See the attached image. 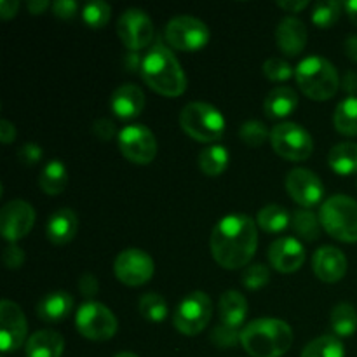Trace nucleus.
<instances>
[{
  "instance_id": "obj_1",
  "label": "nucleus",
  "mask_w": 357,
  "mask_h": 357,
  "mask_svg": "<svg viewBox=\"0 0 357 357\" xmlns=\"http://www.w3.org/2000/svg\"><path fill=\"white\" fill-rule=\"evenodd\" d=\"M209 246L220 267L229 271L246 267L258 248L257 223L248 215L223 216L213 229Z\"/></svg>"
},
{
  "instance_id": "obj_2",
  "label": "nucleus",
  "mask_w": 357,
  "mask_h": 357,
  "mask_svg": "<svg viewBox=\"0 0 357 357\" xmlns=\"http://www.w3.org/2000/svg\"><path fill=\"white\" fill-rule=\"evenodd\" d=\"M142 77L146 86L160 96L176 98L187 89V75L176 56L162 44H157L143 56Z\"/></svg>"
},
{
  "instance_id": "obj_3",
  "label": "nucleus",
  "mask_w": 357,
  "mask_h": 357,
  "mask_svg": "<svg viewBox=\"0 0 357 357\" xmlns=\"http://www.w3.org/2000/svg\"><path fill=\"white\" fill-rule=\"evenodd\" d=\"M241 345L251 357H282L293 345V330L275 317H260L246 324Z\"/></svg>"
},
{
  "instance_id": "obj_4",
  "label": "nucleus",
  "mask_w": 357,
  "mask_h": 357,
  "mask_svg": "<svg viewBox=\"0 0 357 357\" xmlns=\"http://www.w3.org/2000/svg\"><path fill=\"white\" fill-rule=\"evenodd\" d=\"M295 79L302 93L314 101H328L337 94L340 77L337 68L323 56H307L298 63Z\"/></svg>"
},
{
  "instance_id": "obj_5",
  "label": "nucleus",
  "mask_w": 357,
  "mask_h": 357,
  "mask_svg": "<svg viewBox=\"0 0 357 357\" xmlns=\"http://www.w3.org/2000/svg\"><path fill=\"white\" fill-rule=\"evenodd\" d=\"M323 229L342 243H357V201L344 194L331 195L319 211Z\"/></svg>"
},
{
  "instance_id": "obj_6",
  "label": "nucleus",
  "mask_w": 357,
  "mask_h": 357,
  "mask_svg": "<svg viewBox=\"0 0 357 357\" xmlns=\"http://www.w3.org/2000/svg\"><path fill=\"white\" fill-rule=\"evenodd\" d=\"M180 126L195 142L213 143L225 132V117L213 105L194 101L181 110Z\"/></svg>"
},
{
  "instance_id": "obj_7",
  "label": "nucleus",
  "mask_w": 357,
  "mask_h": 357,
  "mask_svg": "<svg viewBox=\"0 0 357 357\" xmlns=\"http://www.w3.org/2000/svg\"><path fill=\"white\" fill-rule=\"evenodd\" d=\"M213 316V302L209 295H206L201 289L188 293L178 303L176 310L173 314L174 328L181 335L187 337H195L201 331L206 330Z\"/></svg>"
},
{
  "instance_id": "obj_8",
  "label": "nucleus",
  "mask_w": 357,
  "mask_h": 357,
  "mask_svg": "<svg viewBox=\"0 0 357 357\" xmlns=\"http://www.w3.org/2000/svg\"><path fill=\"white\" fill-rule=\"evenodd\" d=\"M271 143L279 157L302 162L312 155L314 142L310 132L296 122H282L271 131Z\"/></svg>"
},
{
  "instance_id": "obj_9",
  "label": "nucleus",
  "mask_w": 357,
  "mask_h": 357,
  "mask_svg": "<svg viewBox=\"0 0 357 357\" xmlns=\"http://www.w3.org/2000/svg\"><path fill=\"white\" fill-rule=\"evenodd\" d=\"M75 324L84 338L93 342L110 340L117 333V317L100 302H86L79 307L75 316Z\"/></svg>"
},
{
  "instance_id": "obj_10",
  "label": "nucleus",
  "mask_w": 357,
  "mask_h": 357,
  "mask_svg": "<svg viewBox=\"0 0 357 357\" xmlns=\"http://www.w3.org/2000/svg\"><path fill=\"white\" fill-rule=\"evenodd\" d=\"M164 37L178 51H199L211 38L208 24L194 16H176L164 28Z\"/></svg>"
},
{
  "instance_id": "obj_11",
  "label": "nucleus",
  "mask_w": 357,
  "mask_h": 357,
  "mask_svg": "<svg viewBox=\"0 0 357 357\" xmlns=\"http://www.w3.org/2000/svg\"><path fill=\"white\" fill-rule=\"evenodd\" d=\"M114 272L115 278L122 284L136 288V286L146 284L153 278L155 264L146 251L138 250V248H128L115 258Z\"/></svg>"
},
{
  "instance_id": "obj_12",
  "label": "nucleus",
  "mask_w": 357,
  "mask_h": 357,
  "mask_svg": "<svg viewBox=\"0 0 357 357\" xmlns=\"http://www.w3.org/2000/svg\"><path fill=\"white\" fill-rule=\"evenodd\" d=\"M119 149L128 160L146 166L157 155L155 135L143 124L126 126L119 132Z\"/></svg>"
},
{
  "instance_id": "obj_13",
  "label": "nucleus",
  "mask_w": 357,
  "mask_h": 357,
  "mask_svg": "<svg viewBox=\"0 0 357 357\" xmlns=\"http://www.w3.org/2000/svg\"><path fill=\"white\" fill-rule=\"evenodd\" d=\"M117 33L122 44L131 52L149 47L153 40V23L149 14L142 9H128L117 21Z\"/></svg>"
},
{
  "instance_id": "obj_14",
  "label": "nucleus",
  "mask_w": 357,
  "mask_h": 357,
  "mask_svg": "<svg viewBox=\"0 0 357 357\" xmlns=\"http://www.w3.org/2000/svg\"><path fill=\"white\" fill-rule=\"evenodd\" d=\"M35 223V209L26 201L14 199L0 211V232L6 241L16 244L30 234Z\"/></svg>"
},
{
  "instance_id": "obj_15",
  "label": "nucleus",
  "mask_w": 357,
  "mask_h": 357,
  "mask_svg": "<svg viewBox=\"0 0 357 357\" xmlns=\"http://www.w3.org/2000/svg\"><path fill=\"white\" fill-rule=\"evenodd\" d=\"M28 335L26 317L17 303L10 300L0 302V347L3 354L17 351Z\"/></svg>"
},
{
  "instance_id": "obj_16",
  "label": "nucleus",
  "mask_w": 357,
  "mask_h": 357,
  "mask_svg": "<svg viewBox=\"0 0 357 357\" xmlns=\"http://www.w3.org/2000/svg\"><path fill=\"white\" fill-rule=\"evenodd\" d=\"M286 190L296 204L305 209L316 208L324 197V185L321 178L303 167L289 171L286 176Z\"/></svg>"
},
{
  "instance_id": "obj_17",
  "label": "nucleus",
  "mask_w": 357,
  "mask_h": 357,
  "mask_svg": "<svg viewBox=\"0 0 357 357\" xmlns=\"http://www.w3.org/2000/svg\"><path fill=\"white\" fill-rule=\"evenodd\" d=\"M268 261L275 271L291 274L305 261V248L296 237H279L268 248Z\"/></svg>"
},
{
  "instance_id": "obj_18",
  "label": "nucleus",
  "mask_w": 357,
  "mask_h": 357,
  "mask_svg": "<svg viewBox=\"0 0 357 357\" xmlns=\"http://www.w3.org/2000/svg\"><path fill=\"white\" fill-rule=\"evenodd\" d=\"M312 268L323 282H338L347 274V258L338 248L321 246L312 257Z\"/></svg>"
},
{
  "instance_id": "obj_19",
  "label": "nucleus",
  "mask_w": 357,
  "mask_h": 357,
  "mask_svg": "<svg viewBox=\"0 0 357 357\" xmlns=\"http://www.w3.org/2000/svg\"><path fill=\"white\" fill-rule=\"evenodd\" d=\"M309 31L303 21L295 16H286L275 28V42L284 56H298L305 49Z\"/></svg>"
},
{
  "instance_id": "obj_20",
  "label": "nucleus",
  "mask_w": 357,
  "mask_h": 357,
  "mask_svg": "<svg viewBox=\"0 0 357 357\" xmlns=\"http://www.w3.org/2000/svg\"><path fill=\"white\" fill-rule=\"evenodd\" d=\"M110 108L119 119L124 121L138 117L145 108V93L136 84H122L112 93Z\"/></svg>"
},
{
  "instance_id": "obj_21",
  "label": "nucleus",
  "mask_w": 357,
  "mask_h": 357,
  "mask_svg": "<svg viewBox=\"0 0 357 357\" xmlns=\"http://www.w3.org/2000/svg\"><path fill=\"white\" fill-rule=\"evenodd\" d=\"M77 230H79V218L75 211L70 208H61L52 213L51 218L47 220L45 236L56 246H65L72 243L73 237L77 236Z\"/></svg>"
},
{
  "instance_id": "obj_22",
  "label": "nucleus",
  "mask_w": 357,
  "mask_h": 357,
  "mask_svg": "<svg viewBox=\"0 0 357 357\" xmlns=\"http://www.w3.org/2000/svg\"><path fill=\"white\" fill-rule=\"evenodd\" d=\"M73 309V296L70 293L58 289V291H51L37 303V316L40 317L44 323L56 324L63 323L66 317L72 314Z\"/></svg>"
},
{
  "instance_id": "obj_23",
  "label": "nucleus",
  "mask_w": 357,
  "mask_h": 357,
  "mask_svg": "<svg viewBox=\"0 0 357 357\" xmlns=\"http://www.w3.org/2000/svg\"><path fill=\"white\" fill-rule=\"evenodd\" d=\"M298 107V94L289 86H278L267 94L264 110L268 119H284L291 115Z\"/></svg>"
},
{
  "instance_id": "obj_24",
  "label": "nucleus",
  "mask_w": 357,
  "mask_h": 357,
  "mask_svg": "<svg viewBox=\"0 0 357 357\" xmlns=\"http://www.w3.org/2000/svg\"><path fill=\"white\" fill-rule=\"evenodd\" d=\"M65 340L58 331L40 330L26 342V357H61Z\"/></svg>"
},
{
  "instance_id": "obj_25",
  "label": "nucleus",
  "mask_w": 357,
  "mask_h": 357,
  "mask_svg": "<svg viewBox=\"0 0 357 357\" xmlns=\"http://www.w3.org/2000/svg\"><path fill=\"white\" fill-rule=\"evenodd\" d=\"M218 314L222 324L232 328H241L248 317V300L239 291L223 293L218 303Z\"/></svg>"
},
{
  "instance_id": "obj_26",
  "label": "nucleus",
  "mask_w": 357,
  "mask_h": 357,
  "mask_svg": "<svg viewBox=\"0 0 357 357\" xmlns=\"http://www.w3.org/2000/svg\"><path fill=\"white\" fill-rule=\"evenodd\" d=\"M328 164L342 176L357 173V143L344 142L335 145L328 153Z\"/></svg>"
},
{
  "instance_id": "obj_27",
  "label": "nucleus",
  "mask_w": 357,
  "mask_h": 357,
  "mask_svg": "<svg viewBox=\"0 0 357 357\" xmlns=\"http://www.w3.org/2000/svg\"><path fill=\"white\" fill-rule=\"evenodd\" d=\"M38 185L47 195H58L68 185V171L61 160H51L45 164L38 176Z\"/></svg>"
},
{
  "instance_id": "obj_28",
  "label": "nucleus",
  "mask_w": 357,
  "mask_h": 357,
  "mask_svg": "<svg viewBox=\"0 0 357 357\" xmlns=\"http://www.w3.org/2000/svg\"><path fill=\"white\" fill-rule=\"evenodd\" d=\"M257 223L261 230L268 234H279L286 230L291 223V215L284 206L268 204L260 209L257 216Z\"/></svg>"
},
{
  "instance_id": "obj_29",
  "label": "nucleus",
  "mask_w": 357,
  "mask_h": 357,
  "mask_svg": "<svg viewBox=\"0 0 357 357\" xmlns=\"http://www.w3.org/2000/svg\"><path fill=\"white\" fill-rule=\"evenodd\" d=\"M331 330L335 331L337 337L347 338L357 331V310L352 303L342 302L333 307L331 310Z\"/></svg>"
},
{
  "instance_id": "obj_30",
  "label": "nucleus",
  "mask_w": 357,
  "mask_h": 357,
  "mask_svg": "<svg viewBox=\"0 0 357 357\" xmlns=\"http://www.w3.org/2000/svg\"><path fill=\"white\" fill-rule=\"evenodd\" d=\"M291 227L298 237H302L307 243L317 241L321 234V218L312 209L300 208L291 215Z\"/></svg>"
},
{
  "instance_id": "obj_31",
  "label": "nucleus",
  "mask_w": 357,
  "mask_h": 357,
  "mask_svg": "<svg viewBox=\"0 0 357 357\" xmlns=\"http://www.w3.org/2000/svg\"><path fill=\"white\" fill-rule=\"evenodd\" d=\"M333 124L340 135H357V96H347L338 103L333 115Z\"/></svg>"
},
{
  "instance_id": "obj_32",
  "label": "nucleus",
  "mask_w": 357,
  "mask_h": 357,
  "mask_svg": "<svg viewBox=\"0 0 357 357\" xmlns=\"http://www.w3.org/2000/svg\"><path fill=\"white\" fill-rule=\"evenodd\" d=\"M229 150L222 145H211L199 153L197 164L208 176H220L229 166Z\"/></svg>"
},
{
  "instance_id": "obj_33",
  "label": "nucleus",
  "mask_w": 357,
  "mask_h": 357,
  "mask_svg": "<svg viewBox=\"0 0 357 357\" xmlns=\"http://www.w3.org/2000/svg\"><path fill=\"white\" fill-rule=\"evenodd\" d=\"M302 357H345V347L333 335L314 338L302 351Z\"/></svg>"
},
{
  "instance_id": "obj_34",
  "label": "nucleus",
  "mask_w": 357,
  "mask_h": 357,
  "mask_svg": "<svg viewBox=\"0 0 357 357\" xmlns=\"http://www.w3.org/2000/svg\"><path fill=\"white\" fill-rule=\"evenodd\" d=\"M139 314L149 323H162L167 316V302L159 293H145L138 303Z\"/></svg>"
},
{
  "instance_id": "obj_35",
  "label": "nucleus",
  "mask_w": 357,
  "mask_h": 357,
  "mask_svg": "<svg viewBox=\"0 0 357 357\" xmlns=\"http://www.w3.org/2000/svg\"><path fill=\"white\" fill-rule=\"evenodd\" d=\"M342 10H344V3L338 0H321L314 7L312 23L321 30H328L340 20Z\"/></svg>"
},
{
  "instance_id": "obj_36",
  "label": "nucleus",
  "mask_w": 357,
  "mask_h": 357,
  "mask_svg": "<svg viewBox=\"0 0 357 357\" xmlns=\"http://www.w3.org/2000/svg\"><path fill=\"white\" fill-rule=\"evenodd\" d=\"M112 14V7L103 0H93L87 2L82 9V20L93 30H100L108 23Z\"/></svg>"
},
{
  "instance_id": "obj_37",
  "label": "nucleus",
  "mask_w": 357,
  "mask_h": 357,
  "mask_svg": "<svg viewBox=\"0 0 357 357\" xmlns=\"http://www.w3.org/2000/svg\"><path fill=\"white\" fill-rule=\"evenodd\" d=\"M239 138L248 146H261L267 139H271V132L261 121H246L241 126Z\"/></svg>"
},
{
  "instance_id": "obj_38",
  "label": "nucleus",
  "mask_w": 357,
  "mask_h": 357,
  "mask_svg": "<svg viewBox=\"0 0 357 357\" xmlns=\"http://www.w3.org/2000/svg\"><path fill=\"white\" fill-rule=\"evenodd\" d=\"M271 281V271L264 264H251L243 272V284L250 291L264 288Z\"/></svg>"
},
{
  "instance_id": "obj_39",
  "label": "nucleus",
  "mask_w": 357,
  "mask_h": 357,
  "mask_svg": "<svg viewBox=\"0 0 357 357\" xmlns=\"http://www.w3.org/2000/svg\"><path fill=\"white\" fill-rule=\"evenodd\" d=\"M264 73L272 82H286V80L291 79L295 72H293V66L286 59L274 56V58H268L264 63Z\"/></svg>"
},
{
  "instance_id": "obj_40",
  "label": "nucleus",
  "mask_w": 357,
  "mask_h": 357,
  "mask_svg": "<svg viewBox=\"0 0 357 357\" xmlns=\"http://www.w3.org/2000/svg\"><path fill=\"white\" fill-rule=\"evenodd\" d=\"M241 335H243V331H241L239 328L218 324L216 328H213L209 338H211V342L218 349H230L236 347L237 344H241Z\"/></svg>"
},
{
  "instance_id": "obj_41",
  "label": "nucleus",
  "mask_w": 357,
  "mask_h": 357,
  "mask_svg": "<svg viewBox=\"0 0 357 357\" xmlns=\"http://www.w3.org/2000/svg\"><path fill=\"white\" fill-rule=\"evenodd\" d=\"M24 251L17 244H9L2 253V261L9 271H17L24 264Z\"/></svg>"
},
{
  "instance_id": "obj_42",
  "label": "nucleus",
  "mask_w": 357,
  "mask_h": 357,
  "mask_svg": "<svg viewBox=\"0 0 357 357\" xmlns=\"http://www.w3.org/2000/svg\"><path fill=\"white\" fill-rule=\"evenodd\" d=\"M42 155H44V150L37 143H24L17 152V159L21 160L23 166H35L40 162Z\"/></svg>"
},
{
  "instance_id": "obj_43",
  "label": "nucleus",
  "mask_w": 357,
  "mask_h": 357,
  "mask_svg": "<svg viewBox=\"0 0 357 357\" xmlns=\"http://www.w3.org/2000/svg\"><path fill=\"white\" fill-rule=\"evenodd\" d=\"M52 14L59 20H73L79 13V3L75 0H56L51 6Z\"/></svg>"
},
{
  "instance_id": "obj_44",
  "label": "nucleus",
  "mask_w": 357,
  "mask_h": 357,
  "mask_svg": "<svg viewBox=\"0 0 357 357\" xmlns=\"http://www.w3.org/2000/svg\"><path fill=\"white\" fill-rule=\"evenodd\" d=\"M93 135L101 142H110L115 136V124L110 119H98L93 124Z\"/></svg>"
},
{
  "instance_id": "obj_45",
  "label": "nucleus",
  "mask_w": 357,
  "mask_h": 357,
  "mask_svg": "<svg viewBox=\"0 0 357 357\" xmlns=\"http://www.w3.org/2000/svg\"><path fill=\"white\" fill-rule=\"evenodd\" d=\"M79 291L86 298H93L100 291V281L94 274H82L79 279Z\"/></svg>"
},
{
  "instance_id": "obj_46",
  "label": "nucleus",
  "mask_w": 357,
  "mask_h": 357,
  "mask_svg": "<svg viewBox=\"0 0 357 357\" xmlns=\"http://www.w3.org/2000/svg\"><path fill=\"white\" fill-rule=\"evenodd\" d=\"M14 138H16V128H14L13 122L6 121V119L0 121V142L3 145H9L14 142Z\"/></svg>"
},
{
  "instance_id": "obj_47",
  "label": "nucleus",
  "mask_w": 357,
  "mask_h": 357,
  "mask_svg": "<svg viewBox=\"0 0 357 357\" xmlns=\"http://www.w3.org/2000/svg\"><path fill=\"white\" fill-rule=\"evenodd\" d=\"M20 9V2L17 0H2L0 2V17L2 20H13Z\"/></svg>"
},
{
  "instance_id": "obj_48",
  "label": "nucleus",
  "mask_w": 357,
  "mask_h": 357,
  "mask_svg": "<svg viewBox=\"0 0 357 357\" xmlns=\"http://www.w3.org/2000/svg\"><path fill=\"white\" fill-rule=\"evenodd\" d=\"M307 6H309V0H281V2H278V7H281V9L293 14L300 13V10L305 9Z\"/></svg>"
},
{
  "instance_id": "obj_49",
  "label": "nucleus",
  "mask_w": 357,
  "mask_h": 357,
  "mask_svg": "<svg viewBox=\"0 0 357 357\" xmlns=\"http://www.w3.org/2000/svg\"><path fill=\"white\" fill-rule=\"evenodd\" d=\"M142 63H143V58H139L138 52H129V54H126L124 58L126 70L131 73L142 72Z\"/></svg>"
},
{
  "instance_id": "obj_50",
  "label": "nucleus",
  "mask_w": 357,
  "mask_h": 357,
  "mask_svg": "<svg viewBox=\"0 0 357 357\" xmlns=\"http://www.w3.org/2000/svg\"><path fill=\"white\" fill-rule=\"evenodd\" d=\"M342 87H344L345 93H349V96H354V93H357V73L352 72V70L345 72Z\"/></svg>"
},
{
  "instance_id": "obj_51",
  "label": "nucleus",
  "mask_w": 357,
  "mask_h": 357,
  "mask_svg": "<svg viewBox=\"0 0 357 357\" xmlns=\"http://www.w3.org/2000/svg\"><path fill=\"white\" fill-rule=\"evenodd\" d=\"M52 3H49L47 0H30L28 2V10H30V14H33V16H38V14L44 13L45 9H49Z\"/></svg>"
},
{
  "instance_id": "obj_52",
  "label": "nucleus",
  "mask_w": 357,
  "mask_h": 357,
  "mask_svg": "<svg viewBox=\"0 0 357 357\" xmlns=\"http://www.w3.org/2000/svg\"><path fill=\"white\" fill-rule=\"evenodd\" d=\"M345 54L349 56V59L357 63V35H351L345 40Z\"/></svg>"
},
{
  "instance_id": "obj_53",
  "label": "nucleus",
  "mask_w": 357,
  "mask_h": 357,
  "mask_svg": "<svg viewBox=\"0 0 357 357\" xmlns=\"http://www.w3.org/2000/svg\"><path fill=\"white\" fill-rule=\"evenodd\" d=\"M344 10L347 13L349 20L357 26V0H349V2H344Z\"/></svg>"
},
{
  "instance_id": "obj_54",
  "label": "nucleus",
  "mask_w": 357,
  "mask_h": 357,
  "mask_svg": "<svg viewBox=\"0 0 357 357\" xmlns=\"http://www.w3.org/2000/svg\"><path fill=\"white\" fill-rule=\"evenodd\" d=\"M115 357H138V356L132 354V352H121V354H117Z\"/></svg>"
}]
</instances>
